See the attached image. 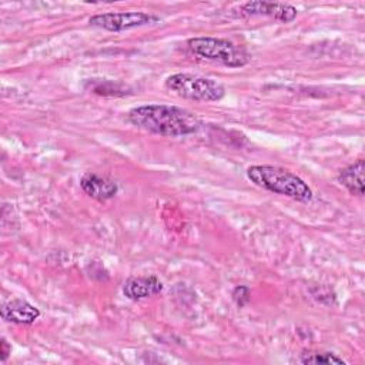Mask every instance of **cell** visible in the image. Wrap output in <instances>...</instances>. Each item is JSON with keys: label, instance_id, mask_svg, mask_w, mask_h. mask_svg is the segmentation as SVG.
<instances>
[{"label": "cell", "instance_id": "obj_4", "mask_svg": "<svg viewBox=\"0 0 365 365\" xmlns=\"http://www.w3.org/2000/svg\"><path fill=\"white\" fill-rule=\"evenodd\" d=\"M165 87L182 98L194 101H220L225 96L224 86L217 80L190 73L168 76Z\"/></svg>", "mask_w": 365, "mask_h": 365}, {"label": "cell", "instance_id": "obj_1", "mask_svg": "<svg viewBox=\"0 0 365 365\" xmlns=\"http://www.w3.org/2000/svg\"><path fill=\"white\" fill-rule=\"evenodd\" d=\"M127 120L133 125L158 135L182 137L200 130L198 117L181 107L168 104H144L131 108Z\"/></svg>", "mask_w": 365, "mask_h": 365}, {"label": "cell", "instance_id": "obj_9", "mask_svg": "<svg viewBox=\"0 0 365 365\" xmlns=\"http://www.w3.org/2000/svg\"><path fill=\"white\" fill-rule=\"evenodd\" d=\"M80 187L88 197L98 201L110 200L118 191V187L113 180L97 175L94 173H87L86 175H83L80 180Z\"/></svg>", "mask_w": 365, "mask_h": 365}, {"label": "cell", "instance_id": "obj_3", "mask_svg": "<svg viewBox=\"0 0 365 365\" xmlns=\"http://www.w3.org/2000/svg\"><path fill=\"white\" fill-rule=\"evenodd\" d=\"M188 48L200 58L220 63L230 68H240L250 63L251 54L242 46L218 37H194L188 40Z\"/></svg>", "mask_w": 365, "mask_h": 365}, {"label": "cell", "instance_id": "obj_8", "mask_svg": "<svg viewBox=\"0 0 365 365\" xmlns=\"http://www.w3.org/2000/svg\"><path fill=\"white\" fill-rule=\"evenodd\" d=\"M40 317V309L30 302L14 298L3 304L1 307V318L11 324L29 325L33 324Z\"/></svg>", "mask_w": 365, "mask_h": 365}, {"label": "cell", "instance_id": "obj_13", "mask_svg": "<svg viewBox=\"0 0 365 365\" xmlns=\"http://www.w3.org/2000/svg\"><path fill=\"white\" fill-rule=\"evenodd\" d=\"M11 352V346L9 345V342L3 338L1 342H0V354H1V361H6L7 356L10 355Z\"/></svg>", "mask_w": 365, "mask_h": 365}, {"label": "cell", "instance_id": "obj_5", "mask_svg": "<svg viewBox=\"0 0 365 365\" xmlns=\"http://www.w3.org/2000/svg\"><path fill=\"white\" fill-rule=\"evenodd\" d=\"M160 19L145 11H120V13H101L90 17L88 23L93 27H98L107 31H124L147 24H154Z\"/></svg>", "mask_w": 365, "mask_h": 365}, {"label": "cell", "instance_id": "obj_6", "mask_svg": "<svg viewBox=\"0 0 365 365\" xmlns=\"http://www.w3.org/2000/svg\"><path fill=\"white\" fill-rule=\"evenodd\" d=\"M241 14H244V16H268L278 21L289 23L297 17L298 10L294 6L285 4V3L255 0V1L244 3L241 6Z\"/></svg>", "mask_w": 365, "mask_h": 365}, {"label": "cell", "instance_id": "obj_12", "mask_svg": "<svg viewBox=\"0 0 365 365\" xmlns=\"http://www.w3.org/2000/svg\"><path fill=\"white\" fill-rule=\"evenodd\" d=\"M232 298L238 307H244L250 301V289L247 287L240 285L232 291Z\"/></svg>", "mask_w": 365, "mask_h": 365}, {"label": "cell", "instance_id": "obj_11", "mask_svg": "<svg viewBox=\"0 0 365 365\" xmlns=\"http://www.w3.org/2000/svg\"><path fill=\"white\" fill-rule=\"evenodd\" d=\"M299 362L315 364V365H319V364H327V365L342 364V365H345L346 364L341 356L331 354V352H305L301 355Z\"/></svg>", "mask_w": 365, "mask_h": 365}, {"label": "cell", "instance_id": "obj_2", "mask_svg": "<svg viewBox=\"0 0 365 365\" xmlns=\"http://www.w3.org/2000/svg\"><path fill=\"white\" fill-rule=\"evenodd\" d=\"M247 177L257 187L295 201L308 202L312 198L311 187L301 177L282 167L251 165L247 168Z\"/></svg>", "mask_w": 365, "mask_h": 365}, {"label": "cell", "instance_id": "obj_7", "mask_svg": "<svg viewBox=\"0 0 365 365\" xmlns=\"http://www.w3.org/2000/svg\"><path fill=\"white\" fill-rule=\"evenodd\" d=\"M163 282L154 277H131L123 285V294L131 301H141L163 291Z\"/></svg>", "mask_w": 365, "mask_h": 365}, {"label": "cell", "instance_id": "obj_10", "mask_svg": "<svg viewBox=\"0 0 365 365\" xmlns=\"http://www.w3.org/2000/svg\"><path fill=\"white\" fill-rule=\"evenodd\" d=\"M364 170H365V161L359 158L354 164L341 170L336 180L351 194L362 195L364 194Z\"/></svg>", "mask_w": 365, "mask_h": 365}]
</instances>
